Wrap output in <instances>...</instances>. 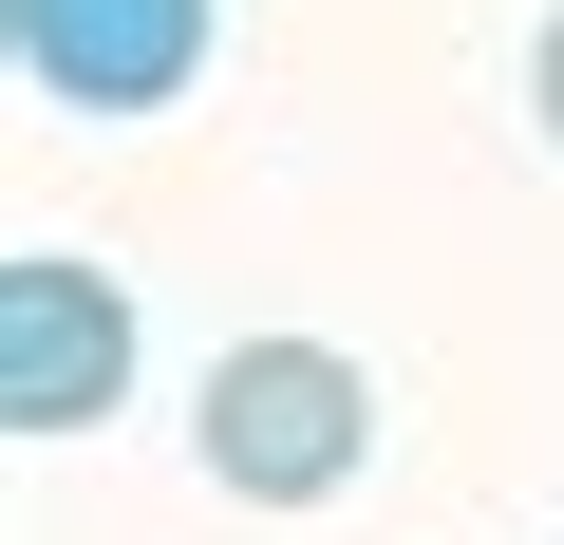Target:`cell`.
<instances>
[{"mask_svg":"<svg viewBox=\"0 0 564 545\" xmlns=\"http://www.w3.org/2000/svg\"><path fill=\"white\" fill-rule=\"evenodd\" d=\"M132 395V302H113V263L76 244H0V433H95Z\"/></svg>","mask_w":564,"mask_h":545,"instance_id":"7a4b0ae2","label":"cell"},{"mask_svg":"<svg viewBox=\"0 0 564 545\" xmlns=\"http://www.w3.org/2000/svg\"><path fill=\"white\" fill-rule=\"evenodd\" d=\"M188 433H207V489L226 508H339L358 451H377V377L339 339H226Z\"/></svg>","mask_w":564,"mask_h":545,"instance_id":"6da1fadb","label":"cell"},{"mask_svg":"<svg viewBox=\"0 0 564 545\" xmlns=\"http://www.w3.org/2000/svg\"><path fill=\"white\" fill-rule=\"evenodd\" d=\"M39 113H170L207 76V0H0Z\"/></svg>","mask_w":564,"mask_h":545,"instance_id":"3957f363","label":"cell"},{"mask_svg":"<svg viewBox=\"0 0 564 545\" xmlns=\"http://www.w3.org/2000/svg\"><path fill=\"white\" fill-rule=\"evenodd\" d=\"M527 113H545V151H564V0H545V39H527Z\"/></svg>","mask_w":564,"mask_h":545,"instance_id":"277c9868","label":"cell"}]
</instances>
